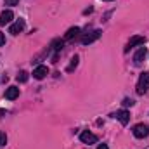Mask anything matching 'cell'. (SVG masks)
Wrapping results in <instances>:
<instances>
[{
	"instance_id": "6da1fadb",
	"label": "cell",
	"mask_w": 149,
	"mask_h": 149,
	"mask_svg": "<svg viewBox=\"0 0 149 149\" xmlns=\"http://www.w3.org/2000/svg\"><path fill=\"white\" fill-rule=\"evenodd\" d=\"M148 90H149V73H142L139 76V81H137V94L144 95Z\"/></svg>"
},
{
	"instance_id": "7a4b0ae2",
	"label": "cell",
	"mask_w": 149,
	"mask_h": 149,
	"mask_svg": "<svg viewBox=\"0 0 149 149\" xmlns=\"http://www.w3.org/2000/svg\"><path fill=\"white\" fill-rule=\"evenodd\" d=\"M134 135L137 137V139H144V137H148V134H149V128H148V125H144V123H139V125H135L134 127Z\"/></svg>"
},
{
	"instance_id": "3957f363",
	"label": "cell",
	"mask_w": 149,
	"mask_h": 149,
	"mask_svg": "<svg viewBox=\"0 0 149 149\" xmlns=\"http://www.w3.org/2000/svg\"><path fill=\"white\" fill-rule=\"evenodd\" d=\"M101 30H94V31H90V33H87V35H83L81 37V43L83 45H88V43H92V42H95L97 38L101 37Z\"/></svg>"
},
{
	"instance_id": "277c9868",
	"label": "cell",
	"mask_w": 149,
	"mask_h": 149,
	"mask_svg": "<svg viewBox=\"0 0 149 149\" xmlns=\"http://www.w3.org/2000/svg\"><path fill=\"white\" fill-rule=\"evenodd\" d=\"M80 141H81L83 144H95V142H97V135H94L92 132L85 130V132L80 134Z\"/></svg>"
},
{
	"instance_id": "5b68a950",
	"label": "cell",
	"mask_w": 149,
	"mask_h": 149,
	"mask_svg": "<svg viewBox=\"0 0 149 149\" xmlns=\"http://www.w3.org/2000/svg\"><path fill=\"white\" fill-rule=\"evenodd\" d=\"M113 116H114V118H116V120H118L121 125H127V123L130 121V113L127 111V109H120V111L114 113Z\"/></svg>"
},
{
	"instance_id": "8992f818",
	"label": "cell",
	"mask_w": 149,
	"mask_h": 149,
	"mask_svg": "<svg viewBox=\"0 0 149 149\" xmlns=\"http://www.w3.org/2000/svg\"><path fill=\"white\" fill-rule=\"evenodd\" d=\"M146 56H148V49H146V47H141V49L135 52V56H134V63H135V66H141L142 61L146 59Z\"/></svg>"
},
{
	"instance_id": "52a82bcc",
	"label": "cell",
	"mask_w": 149,
	"mask_h": 149,
	"mask_svg": "<svg viewBox=\"0 0 149 149\" xmlns=\"http://www.w3.org/2000/svg\"><path fill=\"white\" fill-rule=\"evenodd\" d=\"M24 30V19H17L14 24H10V28H9V33H12V35H17V33H21Z\"/></svg>"
},
{
	"instance_id": "ba28073f",
	"label": "cell",
	"mask_w": 149,
	"mask_h": 149,
	"mask_svg": "<svg viewBox=\"0 0 149 149\" xmlns=\"http://www.w3.org/2000/svg\"><path fill=\"white\" fill-rule=\"evenodd\" d=\"M47 74H49V68L47 66H37L33 70V78H37V80H43Z\"/></svg>"
},
{
	"instance_id": "9c48e42d",
	"label": "cell",
	"mask_w": 149,
	"mask_h": 149,
	"mask_svg": "<svg viewBox=\"0 0 149 149\" xmlns=\"http://www.w3.org/2000/svg\"><path fill=\"white\" fill-rule=\"evenodd\" d=\"M12 19H14V12H12V10H3V12L0 14V26L9 24Z\"/></svg>"
},
{
	"instance_id": "30bf717a",
	"label": "cell",
	"mask_w": 149,
	"mask_h": 149,
	"mask_svg": "<svg viewBox=\"0 0 149 149\" xmlns=\"http://www.w3.org/2000/svg\"><path fill=\"white\" fill-rule=\"evenodd\" d=\"M144 42H146V38L141 37V35H135V37L130 38V42L127 43V49L125 50H130L132 47H135V45H144Z\"/></svg>"
},
{
	"instance_id": "8fae6325",
	"label": "cell",
	"mask_w": 149,
	"mask_h": 149,
	"mask_svg": "<svg viewBox=\"0 0 149 149\" xmlns=\"http://www.w3.org/2000/svg\"><path fill=\"white\" fill-rule=\"evenodd\" d=\"M52 49H54V56H52V63H57V54L61 52V49H63V40H54L52 42V45H50Z\"/></svg>"
},
{
	"instance_id": "7c38bea8",
	"label": "cell",
	"mask_w": 149,
	"mask_h": 149,
	"mask_svg": "<svg viewBox=\"0 0 149 149\" xmlns=\"http://www.w3.org/2000/svg\"><path fill=\"white\" fill-rule=\"evenodd\" d=\"M19 97V88L17 87H9L7 90H5V99H9V101H14V99H17Z\"/></svg>"
},
{
	"instance_id": "4fadbf2b",
	"label": "cell",
	"mask_w": 149,
	"mask_h": 149,
	"mask_svg": "<svg viewBox=\"0 0 149 149\" xmlns=\"http://www.w3.org/2000/svg\"><path fill=\"white\" fill-rule=\"evenodd\" d=\"M80 35V28L78 26H74V28H70L68 31H66V35H64V40H71V38L78 37Z\"/></svg>"
},
{
	"instance_id": "5bb4252c",
	"label": "cell",
	"mask_w": 149,
	"mask_h": 149,
	"mask_svg": "<svg viewBox=\"0 0 149 149\" xmlns=\"http://www.w3.org/2000/svg\"><path fill=\"white\" fill-rule=\"evenodd\" d=\"M78 61H80V57H78V56H73V57H71V63H70V66L66 68V71H68V73H71L74 68L78 66Z\"/></svg>"
},
{
	"instance_id": "9a60e30c",
	"label": "cell",
	"mask_w": 149,
	"mask_h": 149,
	"mask_svg": "<svg viewBox=\"0 0 149 149\" xmlns=\"http://www.w3.org/2000/svg\"><path fill=\"white\" fill-rule=\"evenodd\" d=\"M16 80H17L19 83H24V81H28V73H26V71H21V73L16 76Z\"/></svg>"
},
{
	"instance_id": "2e32d148",
	"label": "cell",
	"mask_w": 149,
	"mask_h": 149,
	"mask_svg": "<svg viewBox=\"0 0 149 149\" xmlns=\"http://www.w3.org/2000/svg\"><path fill=\"white\" fill-rule=\"evenodd\" d=\"M7 144V135H5V132H0V148H3Z\"/></svg>"
},
{
	"instance_id": "e0dca14e",
	"label": "cell",
	"mask_w": 149,
	"mask_h": 149,
	"mask_svg": "<svg viewBox=\"0 0 149 149\" xmlns=\"http://www.w3.org/2000/svg\"><path fill=\"white\" fill-rule=\"evenodd\" d=\"M121 104H123V106H125V108H128V106H130V108H132V106H134V101H132V99H128V97H127V99H123V102H121Z\"/></svg>"
},
{
	"instance_id": "ac0fdd59",
	"label": "cell",
	"mask_w": 149,
	"mask_h": 149,
	"mask_svg": "<svg viewBox=\"0 0 149 149\" xmlns=\"http://www.w3.org/2000/svg\"><path fill=\"white\" fill-rule=\"evenodd\" d=\"M0 45H5V35L0 31Z\"/></svg>"
},
{
	"instance_id": "d6986e66",
	"label": "cell",
	"mask_w": 149,
	"mask_h": 149,
	"mask_svg": "<svg viewBox=\"0 0 149 149\" xmlns=\"http://www.w3.org/2000/svg\"><path fill=\"white\" fill-rule=\"evenodd\" d=\"M17 0H5V5H16Z\"/></svg>"
},
{
	"instance_id": "ffe728a7",
	"label": "cell",
	"mask_w": 149,
	"mask_h": 149,
	"mask_svg": "<svg viewBox=\"0 0 149 149\" xmlns=\"http://www.w3.org/2000/svg\"><path fill=\"white\" fill-rule=\"evenodd\" d=\"M97 149H109V148H108L106 144H101V146H99V148H97Z\"/></svg>"
},
{
	"instance_id": "44dd1931",
	"label": "cell",
	"mask_w": 149,
	"mask_h": 149,
	"mask_svg": "<svg viewBox=\"0 0 149 149\" xmlns=\"http://www.w3.org/2000/svg\"><path fill=\"white\" fill-rule=\"evenodd\" d=\"M106 2H111V0H106Z\"/></svg>"
}]
</instances>
